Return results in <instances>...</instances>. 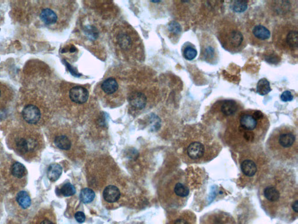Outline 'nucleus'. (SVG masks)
I'll return each instance as SVG.
<instances>
[{
	"label": "nucleus",
	"instance_id": "obj_29",
	"mask_svg": "<svg viewBox=\"0 0 298 224\" xmlns=\"http://www.w3.org/2000/svg\"><path fill=\"white\" fill-rule=\"evenodd\" d=\"M118 38L119 46L124 49H127L129 47H131L132 44L131 39L127 34L122 33L119 34Z\"/></svg>",
	"mask_w": 298,
	"mask_h": 224
},
{
	"label": "nucleus",
	"instance_id": "obj_1",
	"mask_svg": "<svg viewBox=\"0 0 298 224\" xmlns=\"http://www.w3.org/2000/svg\"><path fill=\"white\" fill-rule=\"evenodd\" d=\"M298 196L296 175L281 165L271 168L259 185L261 207L273 217L297 216Z\"/></svg>",
	"mask_w": 298,
	"mask_h": 224
},
{
	"label": "nucleus",
	"instance_id": "obj_23",
	"mask_svg": "<svg viewBox=\"0 0 298 224\" xmlns=\"http://www.w3.org/2000/svg\"><path fill=\"white\" fill-rule=\"evenodd\" d=\"M63 168L61 165L57 164H53L48 168L47 177L51 181H56L62 175Z\"/></svg>",
	"mask_w": 298,
	"mask_h": 224
},
{
	"label": "nucleus",
	"instance_id": "obj_25",
	"mask_svg": "<svg viewBox=\"0 0 298 224\" xmlns=\"http://www.w3.org/2000/svg\"><path fill=\"white\" fill-rule=\"evenodd\" d=\"M271 90L269 81L263 79L259 81L257 84V92L259 95L264 96L267 95Z\"/></svg>",
	"mask_w": 298,
	"mask_h": 224
},
{
	"label": "nucleus",
	"instance_id": "obj_33",
	"mask_svg": "<svg viewBox=\"0 0 298 224\" xmlns=\"http://www.w3.org/2000/svg\"><path fill=\"white\" fill-rule=\"evenodd\" d=\"M74 218H75L76 222L79 223H83L85 222L86 220V216L85 214L82 212H78L74 215Z\"/></svg>",
	"mask_w": 298,
	"mask_h": 224
},
{
	"label": "nucleus",
	"instance_id": "obj_3",
	"mask_svg": "<svg viewBox=\"0 0 298 224\" xmlns=\"http://www.w3.org/2000/svg\"><path fill=\"white\" fill-rule=\"evenodd\" d=\"M181 147V155L189 164L207 163L215 159L222 149V145L212 133L196 127L185 135Z\"/></svg>",
	"mask_w": 298,
	"mask_h": 224
},
{
	"label": "nucleus",
	"instance_id": "obj_24",
	"mask_svg": "<svg viewBox=\"0 0 298 224\" xmlns=\"http://www.w3.org/2000/svg\"><path fill=\"white\" fill-rule=\"evenodd\" d=\"M54 142L57 148L65 151L69 150L72 145L69 138L65 135H57L54 138Z\"/></svg>",
	"mask_w": 298,
	"mask_h": 224
},
{
	"label": "nucleus",
	"instance_id": "obj_27",
	"mask_svg": "<svg viewBox=\"0 0 298 224\" xmlns=\"http://www.w3.org/2000/svg\"><path fill=\"white\" fill-rule=\"evenodd\" d=\"M197 54V50L192 45L188 44L184 48L183 56L187 60L192 61L195 59Z\"/></svg>",
	"mask_w": 298,
	"mask_h": 224
},
{
	"label": "nucleus",
	"instance_id": "obj_12",
	"mask_svg": "<svg viewBox=\"0 0 298 224\" xmlns=\"http://www.w3.org/2000/svg\"><path fill=\"white\" fill-rule=\"evenodd\" d=\"M219 58V50L216 42L212 38L205 35L200 42V59L215 65L218 63Z\"/></svg>",
	"mask_w": 298,
	"mask_h": 224
},
{
	"label": "nucleus",
	"instance_id": "obj_11",
	"mask_svg": "<svg viewBox=\"0 0 298 224\" xmlns=\"http://www.w3.org/2000/svg\"><path fill=\"white\" fill-rule=\"evenodd\" d=\"M242 110L240 103L233 99L220 100L213 107L211 112L220 122H226Z\"/></svg>",
	"mask_w": 298,
	"mask_h": 224
},
{
	"label": "nucleus",
	"instance_id": "obj_9",
	"mask_svg": "<svg viewBox=\"0 0 298 224\" xmlns=\"http://www.w3.org/2000/svg\"><path fill=\"white\" fill-rule=\"evenodd\" d=\"M273 42L278 49L287 53L297 55L298 31L296 25L290 24L280 25L275 28Z\"/></svg>",
	"mask_w": 298,
	"mask_h": 224
},
{
	"label": "nucleus",
	"instance_id": "obj_7",
	"mask_svg": "<svg viewBox=\"0 0 298 224\" xmlns=\"http://www.w3.org/2000/svg\"><path fill=\"white\" fill-rule=\"evenodd\" d=\"M218 38L223 47L231 53L242 51L247 45L242 28L231 21H225L220 25Z\"/></svg>",
	"mask_w": 298,
	"mask_h": 224
},
{
	"label": "nucleus",
	"instance_id": "obj_14",
	"mask_svg": "<svg viewBox=\"0 0 298 224\" xmlns=\"http://www.w3.org/2000/svg\"><path fill=\"white\" fill-rule=\"evenodd\" d=\"M29 224H57L56 216L53 211L43 209L38 212Z\"/></svg>",
	"mask_w": 298,
	"mask_h": 224
},
{
	"label": "nucleus",
	"instance_id": "obj_30",
	"mask_svg": "<svg viewBox=\"0 0 298 224\" xmlns=\"http://www.w3.org/2000/svg\"><path fill=\"white\" fill-rule=\"evenodd\" d=\"M232 8L236 12H242L248 8V2L244 1H235L232 2Z\"/></svg>",
	"mask_w": 298,
	"mask_h": 224
},
{
	"label": "nucleus",
	"instance_id": "obj_19",
	"mask_svg": "<svg viewBox=\"0 0 298 224\" xmlns=\"http://www.w3.org/2000/svg\"><path fill=\"white\" fill-rule=\"evenodd\" d=\"M9 173L15 180H22L27 177V170L23 164L14 162L9 168Z\"/></svg>",
	"mask_w": 298,
	"mask_h": 224
},
{
	"label": "nucleus",
	"instance_id": "obj_20",
	"mask_svg": "<svg viewBox=\"0 0 298 224\" xmlns=\"http://www.w3.org/2000/svg\"><path fill=\"white\" fill-rule=\"evenodd\" d=\"M121 193L117 187L110 185L103 191V197L106 201L110 203L116 202L120 198Z\"/></svg>",
	"mask_w": 298,
	"mask_h": 224
},
{
	"label": "nucleus",
	"instance_id": "obj_17",
	"mask_svg": "<svg viewBox=\"0 0 298 224\" xmlns=\"http://www.w3.org/2000/svg\"><path fill=\"white\" fill-rule=\"evenodd\" d=\"M70 98L74 103L83 104L86 102L88 99L89 92L85 88L80 86L74 87L70 90Z\"/></svg>",
	"mask_w": 298,
	"mask_h": 224
},
{
	"label": "nucleus",
	"instance_id": "obj_15",
	"mask_svg": "<svg viewBox=\"0 0 298 224\" xmlns=\"http://www.w3.org/2000/svg\"><path fill=\"white\" fill-rule=\"evenodd\" d=\"M14 93L7 84L0 81V110L5 109L14 99Z\"/></svg>",
	"mask_w": 298,
	"mask_h": 224
},
{
	"label": "nucleus",
	"instance_id": "obj_18",
	"mask_svg": "<svg viewBox=\"0 0 298 224\" xmlns=\"http://www.w3.org/2000/svg\"><path fill=\"white\" fill-rule=\"evenodd\" d=\"M130 105L137 109H142L147 105V98L144 93L139 92H132L128 97Z\"/></svg>",
	"mask_w": 298,
	"mask_h": 224
},
{
	"label": "nucleus",
	"instance_id": "obj_31",
	"mask_svg": "<svg viewBox=\"0 0 298 224\" xmlns=\"http://www.w3.org/2000/svg\"><path fill=\"white\" fill-rule=\"evenodd\" d=\"M293 98V94L289 90H286L281 95V99L284 102L292 101Z\"/></svg>",
	"mask_w": 298,
	"mask_h": 224
},
{
	"label": "nucleus",
	"instance_id": "obj_5",
	"mask_svg": "<svg viewBox=\"0 0 298 224\" xmlns=\"http://www.w3.org/2000/svg\"><path fill=\"white\" fill-rule=\"evenodd\" d=\"M238 162L242 186H259L270 169V160L261 145L238 152Z\"/></svg>",
	"mask_w": 298,
	"mask_h": 224
},
{
	"label": "nucleus",
	"instance_id": "obj_8",
	"mask_svg": "<svg viewBox=\"0 0 298 224\" xmlns=\"http://www.w3.org/2000/svg\"><path fill=\"white\" fill-rule=\"evenodd\" d=\"M23 98L21 102L20 114L26 124L37 128L45 122L46 106L40 96L33 93Z\"/></svg>",
	"mask_w": 298,
	"mask_h": 224
},
{
	"label": "nucleus",
	"instance_id": "obj_16",
	"mask_svg": "<svg viewBox=\"0 0 298 224\" xmlns=\"http://www.w3.org/2000/svg\"><path fill=\"white\" fill-rule=\"evenodd\" d=\"M169 224H197L196 217L189 210L183 211L174 216Z\"/></svg>",
	"mask_w": 298,
	"mask_h": 224
},
{
	"label": "nucleus",
	"instance_id": "obj_21",
	"mask_svg": "<svg viewBox=\"0 0 298 224\" xmlns=\"http://www.w3.org/2000/svg\"><path fill=\"white\" fill-rule=\"evenodd\" d=\"M117 81L113 78L106 79L102 84V89L103 92L108 95H112L118 90Z\"/></svg>",
	"mask_w": 298,
	"mask_h": 224
},
{
	"label": "nucleus",
	"instance_id": "obj_22",
	"mask_svg": "<svg viewBox=\"0 0 298 224\" xmlns=\"http://www.w3.org/2000/svg\"><path fill=\"white\" fill-rule=\"evenodd\" d=\"M16 200H17L19 206L22 210H27L31 206V198L27 191H19L17 194V198H16Z\"/></svg>",
	"mask_w": 298,
	"mask_h": 224
},
{
	"label": "nucleus",
	"instance_id": "obj_32",
	"mask_svg": "<svg viewBox=\"0 0 298 224\" xmlns=\"http://www.w3.org/2000/svg\"><path fill=\"white\" fill-rule=\"evenodd\" d=\"M169 30L175 34H179L181 31L180 25L176 22H172L169 25Z\"/></svg>",
	"mask_w": 298,
	"mask_h": 224
},
{
	"label": "nucleus",
	"instance_id": "obj_4",
	"mask_svg": "<svg viewBox=\"0 0 298 224\" xmlns=\"http://www.w3.org/2000/svg\"><path fill=\"white\" fill-rule=\"evenodd\" d=\"M265 152L270 160L281 166L297 165L298 141L296 130L290 126L275 129L267 139Z\"/></svg>",
	"mask_w": 298,
	"mask_h": 224
},
{
	"label": "nucleus",
	"instance_id": "obj_34",
	"mask_svg": "<svg viewBox=\"0 0 298 224\" xmlns=\"http://www.w3.org/2000/svg\"><path fill=\"white\" fill-rule=\"evenodd\" d=\"M6 224H19L17 222H16L15 221L13 220H9L7 223Z\"/></svg>",
	"mask_w": 298,
	"mask_h": 224
},
{
	"label": "nucleus",
	"instance_id": "obj_10",
	"mask_svg": "<svg viewBox=\"0 0 298 224\" xmlns=\"http://www.w3.org/2000/svg\"><path fill=\"white\" fill-rule=\"evenodd\" d=\"M61 1H41L36 10L38 21L50 29L58 28L63 22V5Z\"/></svg>",
	"mask_w": 298,
	"mask_h": 224
},
{
	"label": "nucleus",
	"instance_id": "obj_6",
	"mask_svg": "<svg viewBox=\"0 0 298 224\" xmlns=\"http://www.w3.org/2000/svg\"><path fill=\"white\" fill-rule=\"evenodd\" d=\"M8 143L18 155L31 161L39 157L43 145L40 132L28 126L12 131L8 135Z\"/></svg>",
	"mask_w": 298,
	"mask_h": 224
},
{
	"label": "nucleus",
	"instance_id": "obj_28",
	"mask_svg": "<svg viewBox=\"0 0 298 224\" xmlns=\"http://www.w3.org/2000/svg\"><path fill=\"white\" fill-rule=\"evenodd\" d=\"M60 193L64 197L72 196L76 193L75 187L72 184L67 183L61 188Z\"/></svg>",
	"mask_w": 298,
	"mask_h": 224
},
{
	"label": "nucleus",
	"instance_id": "obj_13",
	"mask_svg": "<svg viewBox=\"0 0 298 224\" xmlns=\"http://www.w3.org/2000/svg\"><path fill=\"white\" fill-rule=\"evenodd\" d=\"M249 37L252 41L257 44H263L270 38L269 29L263 24H253L249 28Z\"/></svg>",
	"mask_w": 298,
	"mask_h": 224
},
{
	"label": "nucleus",
	"instance_id": "obj_26",
	"mask_svg": "<svg viewBox=\"0 0 298 224\" xmlns=\"http://www.w3.org/2000/svg\"><path fill=\"white\" fill-rule=\"evenodd\" d=\"M95 198V193L90 188H85L80 191V200L82 202L85 204H88L92 202Z\"/></svg>",
	"mask_w": 298,
	"mask_h": 224
},
{
	"label": "nucleus",
	"instance_id": "obj_2",
	"mask_svg": "<svg viewBox=\"0 0 298 224\" xmlns=\"http://www.w3.org/2000/svg\"><path fill=\"white\" fill-rule=\"evenodd\" d=\"M270 122L258 110H241L225 123L224 139L236 152L261 145L269 128Z\"/></svg>",
	"mask_w": 298,
	"mask_h": 224
}]
</instances>
